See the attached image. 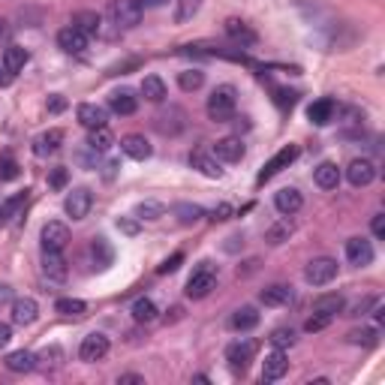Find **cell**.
Segmentation results:
<instances>
[{
    "mask_svg": "<svg viewBox=\"0 0 385 385\" xmlns=\"http://www.w3.org/2000/svg\"><path fill=\"white\" fill-rule=\"evenodd\" d=\"M235 106H238V91L232 85H220L214 87V94L208 97V118L223 124L235 114Z\"/></svg>",
    "mask_w": 385,
    "mask_h": 385,
    "instance_id": "cell-1",
    "label": "cell"
},
{
    "mask_svg": "<svg viewBox=\"0 0 385 385\" xmlns=\"http://www.w3.org/2000/svg\"><path fill=\"white\" fill-rule=\"evenodd\" d=\"M109 18L112 24H118L121 31H130L142 21V6L136 0H112L109 4Z\"/></svg>",
    "mask_w": 385,
    "mask_h": 385,
    "instance_id": "cell-2",
    "label": "cell"
},
{
    "mask_svg": "<svg viewBox=\"0 0 385 385\" xmlns=\"http://www.w3.org/2000/svg\"><path fill=\"white\" fill-rule=\"evenodd\" d=\"M214 286H217V274H214V268H211L208 262H202L199 271H192V277L187 280V298H192V301L208 298Z\"/></svg>",
    "mask_w": 385,
    "mask_h": 385,
    "instance_id": "cell-3",
    "label": "cell"
},
{
    "mask_svg": "<svg viewBox=\"0 0 385 385\" xmlns=\"http://www.w3.org/2000/svg\"><path fill=\"white\" fill-rule=\"evenodd\" d=\"M337 277V262L328 259V256H319V259H310L304 268V280L310 286H325Z\"/></svg>",
    "mask_w": 385,
    "mask_h": 385,
    "instance_id": "cell-4",
    "label": "cell"
},
{
    "mask_svg": "<svg viewBox=\"0 0 385 385\" xmlns=\"http://www.w3.org/2000/svg\"><path fill=\"white\" fill-rule=\"evenodd\" d=\"M63 208H67V214L72 217V220H85V217L91 214V208H94V192L87 187L70 190L67 199H63Z\"/></svg>",
    "mask_w": 385,
    "mask_h": 385,
    "instance_id": "cell-5",
    "label": "cell"
},
{
    "mask_svg": "<svg viewBox=\"0 0 385 385\" xmlns=\"http://www.w3.org/2000/svg\"><path fill=\"white\" fill-rule=\"evenodd\" d=\"M295 160H298V145H286V148H280L271 160L265 163V169L259 172V184H265V181H271L274 175H280L286 169V166H292Z\"/></svg>",
    "mask_w": 385,
    "mask_h": 385,
    "instance_id": "cell-6",
    "label": "cell"
},
{
    "mask_svg": "<svg viewBox=\"0 0 385 385\" xmlns=\"http://www.w3.org/2000/svg\"><path fill=\"white\" fill-rule=\"evenodd\" d=\"M40 241H43V250H60L70 244V229L67 223H58V220H51L43 226V232H40Z\"/></svg>",
    "mask_w": 385,
    "mask_h": 385,
    "instance_id": "cell-7",
    "label": "cell"
},
{
    "mask_svg": "<svg viewBox=\"0 0 385 385\" xmlns=\"http://www.w3.org/2000/svg\"><path fill=\"white\" fill-rule=\"evenodd\" d=\"M346 262L355 268H364L374 262V244L367 238H349L346 241Z\"/></svg>",
    "mask_w": 385,
    "mask_h": 385,
    "instance_id": "cell-8",
    "label": "cell"
},
{
    "mask_svg": "<svg viewBox=\"0 0 385 385\" xmlns=\"http://www.w3.org/2000/svg\"><path fill=\"white\" fill-rule=\"evenodd\" d=\"M109 337L106 335H99V331H94V335H87L79 346V355H82V362H99V358H106L109 355Z\"/></svg>",
    "mask_w": 385,
    "mask_h": 385,
    "instance_id": "cell-9",
    "label": "cell"
},
{
    "mask_svg": "<svg viewBox=\"0 0 385 385\" xmlns=\"http://www.w3.org/2000/svg\"><path fill=\"white\" fill-rule=\"evenodd\" d=\"M253 355H256V343L253 340H238L232 343L226 349V362L232 370H247V364L253 362Z\"/></svg>",
    "mask_w": 385,
    "mask_h": 385,
    "instance_id": "cell-10",
    "label": "cell"
},
{
    "mask_svg": "<svg viewBox=\"0 0 385 385\" xmlns=\"http://www.w3.org/2000/svg\"><path fill=\"white\" fill-rule=\"evenodd\" d=\"M286 370H289V358H286L283 349H274L271 355H265V362H262V379H265V382L283 379Z\"/></svg>",
    "mask_w": 385,
    "mask_h": 385,
    "instance_id": "cell-11",
    "label": "cell"
},
{
    "mask_svg": "<svg viewBox=\"0 0 385 385\" xmlns=\"http://www.w3.org/2000/svg\"><path fill=\"white\" fill-rule=\"evenodd\" d=\"M75 118H79V124L87 126V130H97V126L109 124V112L97 106V102H82V106L75 109Z\"/></svg>",
    "mask_w": 385,
    "mask_h": 385,
    "instance_id": "cell-12",
    "label": "cell"
},
{
    "mask_svg": "<svg viewBox=\"0 0 385 385\" xmlns=\"http://www.w3.org/2000/svg\"><path fill=\"white\" fill-rule=\"evenodd\" d=\"M346 178H349L352 187H367V184H374V178H376V166L370 160H352L346 166Z\"/></svg>",
    "mask_w": 385,
    "mask_h": 385,
    "instance_id": "cell-13",
    "label": "cell"
},
{
    "mask_svg": "<svg viewBox=\"0 0 385 385\" xmlns=\"http://www.w3.org/2000/svg\"><path fill=\"white\" fill-rule=\"evenodd\" d=\"M187 114L181 112V109H169V112H163V114H157L153 118V124H157V130L163 133V136H178L187 126Z\"/></svg>",
    "mask_w": 385,
    "mask_h": 385,
    "instance_id": "cell-14",
    "label": "cell"
},
{
    "mask_svg": "<svg viewBox=\"0 0 385 385\" xmlns=\"http://www.w3.org/2000/svg\"><path fill=\"white\" fill-rule=\"evenodd\" d=\"M214 157L223 160V163H241V157H244V142H241L238 136H226V139H220V142L214 145Z\"/></svg>",
    "mask_w": 385,
    "mask_h": 385,
    "instance_id": "cell-15",
    "label": "cell"
},
{
    "mask_svg": "<svg viewBox=\"0 0 385 385\" xmlns=\"http://www.w3.org/2000/svg\"><path fill=\"white\" fill-rule=\"evenodd\" d=\"M40 316V304L33 298H16L12 301V322L16 325H33Z\"/></svg>",
    "mask_w": 385,
    "mask_h": 385,
    "instance_id": "cell-16",
    "label": "cell"
},
{
    "mask_svg": "<svg viewBox=\"0 0 385 385\" xmlns=\"http://www.w3.org/2000/svg\"><path fill=\"white\" fill-rule=\"evenodd\" d=\"M301 205H304V196L295 187H283L274 196V208L280 211V214H286V217H292V214H298L301 211Z\"/></svg>",
    "mask_w": 385,
    "mask_h": 385,
    "instance_id": "cell-17",
    "label": "cell"
},
{
    "mask_svg": "<svg viewBox=\"0 0 385 385\" xmlns=\"http://www.w3.org/2000/svg\"><path fill=\"white\" fill-rule=\"evenodd\" d=\"M58 45L67 51V55H82V51L87 48V36L79 31V28H63L60 33H58Z\"/></svg>",
    "mask_w": 385,
    "mask_h": 385,
    "instance_id": "cell-18",
    "label": "cell"
},
{
    "mask_svg": "<svg viewBox=\"0 0 385 385\" xmlns=\"http://www.w3.org/2000/svg\"><path fill=\"white\" fill-rule=\"evenodd\" d=\"M121 151H124L130 160H148L151 153H153V148L148 145V139L139 136V133L124 136V139H121Z\"/></svg>",
    "mask_w": 385,
    "mask_h": 385,
    "instance_id": "cell-19",
    "label": "cell"
},
{
    "mask_svg": "<svg viewBox=\"0 0 385 385\" xmlns=\"http://www.w3.org/2000/svg\"><path fill=\"white\" fill-rule=\"evenodd\" d=\"M43 274L48 280H67V259L60 250H43Z\"/></svg>",
    "mask_w": 385,
    "mask_h": 385,
    "instance_id": "cell-20",
    "label": "cell"
},
{
    "mask_svg": "<svg viewBox=\"0 0 385 385\" xmlns=\"http://www.w3.org/2000/svg\"><path fill=\"white\" fill-rule=\"evenodd\" d=\"M335 114H337V102L335 99H316L310 109H307V118H310L316 126H325V124H331L335 121Z\"/></svg>",
    "mask_w": 385,
    "mask_h": 385,
    "instance_id": "cell-21",
    "label": "cell"
},
{
    "mask_svg": "<svg viewBox=\"0 0 385 385\" xmlns=\"http://www.w3.org/2000/svg\"><path fill=\"white\" fill-rule=\"evenodd\" d=\"M313 181L316 187H322V190H337L340 184V169H337V163H319L316 169H313Z\"/></svg>",
    "mask_w": 385,
    "mask_h": 385,
    "instance_id": "cell-22",
    "label": "cell"
},
{
    "mask_svg": "<svg viewBox=\"0 0 385 385\" xmlns=\"http://www.w3.org/2000/svg\"><path fill=\"white\" fill-rule=\"evenodd\" d=\"M109 109L114 112V114H136V109H139V99H136V94L133 91H114L112 97H109Z\"/></svg>",
    "mask_w": 385,
    "mask_h": 385,
    "instance_id": "cell-23",
    "label": "cell"
},
{
    "mask_svg": "<svg viewBox=\"0 0 385 385\" xmlns=\"http://www.w3.org/2000/svg\"><path fill=\"white\" fill-rule=\"evenodd\" d=\"M190 166H192V169H199L205 178H220V175H223L220 160L211 157V153H202V151L190 153Z\"/></svg>",
    "mask_w": 385,
    "mask_h": 385,
    "instance_id": "cell-24",
    "label": "cell"
},
{
    "mask_svg": "<svg viewBox=\"0 0 385 385\" xmlns=\"http://www.w3.org/2000/svg\"><path fill=\"white\" fill-rule=\"evenodd\" d=\"M60 145H63V130H48L43 136H36L33 153H36V157H48V153H55Z\"/></svg>",
    "mask_w": 385,
    "mask_h": 385,
    "instance_id": "cell-25",
    "label": "cell"
},
{
    "mask_svg": "<svg viewBox=\"0 0 385 385\" xmlns=\"http://www.w3.org/2000/svg\"><path fill=\"white\" fill-rule=\"evenodd\" d=\"M226 33L232 36L238 45H256V33L250 31V24L241 18H226Z\"/></svg>",
    "mask_w": 385,
    "mask_h": 385,
    "instance_id": "cell-26",
    "label": "cell"
},
{
    "mask_svg": "<svg viewBox=\"0 0 385 385\" xmlns=\"http://www.w3.org/2000/svg\"><path fill=\"white\" fill-rule=\"evenodd\" d=\"M24 202H28V192H16V196H9L4 205H0V229L16 220V217L21 214V208H24Z\"/></svg>",
    "mask_w": 385,
    "mask_h": 385,
    "instance_id": "cell-27",
    "label": "cell"
},
{
    "mask_svg": "<svg viewBox=\"0 0 385 385\" xmlns=\"http://www.w3.org/2000/svg\"><path fill=\"white\" fill-rule=\"evenodd\" d=\"M6 367L12 370V374H31V370H36V355L28 352V349L9 352L6 355Z\"/></svg>",
    "mask_w": 385,
    "mask_h": 385,
    "instance_id": "cell-28",
    "label": "cell"
},
{
    "mask_svg": "<svg viewBox=\"0 0 385 385\" xmlns=\"http://www.w3.org/2000/svg\"><path fill=\"white\" fill-rule=\"evenodd\" d=\"M31 60L28 55V48H21V45H6L4 48V70L16 75L18 70H24V63Z\"/></svg>",
    "mask_w": 385,
    "mask_h": 385,
    "instance_id": "cell-29",
    "label": "cell"
},
{
    "mask_svg": "<svg viewBox=\"0 0 385 385\" xmlns=\"http://www.w3.org/2000/svg\"><path fill=\"white\" fill-rule=\"evenodd\" d=\"M343 307H346V301H343V295H337V292L319 295V298L313 301V310H316V313H325V316H331V319H335L337 313H343Z\"/></svg>",
    "mask_w": 385,
    "mask_h": 385,
    "instance_id": "cell-30",
    "label": "cell"
},
{
    "mask_svg": "<svg viewBox=\"0 0 385 385\" xmlns=\"http://www.w3.org/2000/svg\"><path fill=\"white\" fill-rule=\"evenodd\" d=\"M289 301H292V286H286V283H274V286L262 289V304H268V307H283Z\"/></svg>",
    "mask_w": 385,
    "mask_h": 385,
    "instance_id": "cell-31",
    "label": "cell"
},
{
    "mask_svg": "<svg viewBox=\"0 0 385 385\" xmlns=\"http://www.w3.org/2000/svg\"><path fill=\"white\" fill-rule=\"evenodd\" d=\"M112 145H114V136L109 126H97V130H91V136H87V148L94 153H106Z\"/></svg>",
    "mask_w": 385,
    "mask_h": 385,
    "instance_id": "cell-32",
    "label": "cell"
},
{
    "mask_svg": "<svg viewBox=\"0 0 385 385\" xmlns=\"http://www.w3.org/2000/svg\"><path fill=\"white\" fill-rule=\"evenodd\" d=\"M259 325V313H256V307H238L232 313V328L235 331H250Z\"/></svg>",
    "mask_w": 385,
    "mask_h": 385,
    "instance_id": "cell-33",
    "label": "cell"
},
{
    "mask_svg": "<svg viewBox=\"0 0 385 385\" xmlns=\"http://www.w3.org/2000/svg\"><path fill=\"white\" fill-rule=\"evenodd\" d=\"M142 97H145L148 102H163V99H166V82L160 79V75H145Z\"/></svg>",
    "mask_w": 385,
    "mask_h": 385,
    "instance_id": "cell-34",
    "label": "cell"
},
{
    "mask_svg": "<svg viewBox=\"0 0 385 385\" xmlns=\"http://www.w3.org/2000/svg\"><path fill=\"white\" fill-rule=\"evenodd\" d=\"M99 16L97 12H91V9H85V12H75L72 16V28H79L85 36H91V33H97L99 31Z\"/></svg>",
    "mask_w": 385,
    "mask_h": 385,
    "instance_id": "cell-35",
    "label": "cell"
},
{
    "mask_svg": "<svg viewBox=\"0 0 385 385\" xmlns=\"http://www.w3.org/2000/svg\"><path fill=\"white\" fill-rule=\"evenodd\" d=\"M55 310L60 313V316H85L87 313V304L82 301V298H58V304H55Z\"/></svg>",
    "mask_w": 385,
    "mask_h": 385,
    "instance_id": "cell-36",
    "label": "cell"
},
{
    "mask_svg": "<svg viewBox=\"0 0 385 385\" xmlns=\"http://www.w3.org/2000/svg\"><path fill=\"white\" fill-rule=\"evenodd\" d=\"M157 304H153L151 298H139L136 304H133V319L136 322H153L157 319Z\"/></svg>",
    "mask_w": 385,
    "mask_h": 385,
    "instance_id": "cell-37",
    "label": "cell"
},
{
    "mask_svg": "<svg viewBox=\"0 0 385 385\" xmlns=\"http://www.w3.org/2000/svg\"><path fill=\"white\" fill-rule=\"evenodd\" d=\"M175 217L181 220L184 226H190V223H199L202 217H205V208H199V205H175Z\"/></svg>",
    "mask_w": 385,
    "mask_h": 385,
    "instance_id": "cell-38",
    "label": "cell"
},
{
    "mask_svg": "<svg viewBox=\"0 0 385 385\" xmlns=\"http://www.w3.org/2000/svg\"><path fill=\"white\" fill-rule=\"evenodd\" d=\"M178 85H181V91H199V87L205 85V72L199 70H187L178 75Z\"/></svg>",
    "mask_w": 385,
    "mask_h": 385,
    "instance_id": "cell-39",
    "label": "cell"
},
{
    "mask_svg": "<svg viewBox=\"0 0 385 385\" xmlns=\"http://www.w3.org/2000/svg\"><path fill=\"white\" fill-rule=\"evenodd\" d=\"M202 9V0H178V12H175V21L178 24H184V21H190L196 12Z\"/></svg>",
    "mask_w": 385,
    "mask_h": 385,
    "instance_id": "cell-40",
    "label": "cell"
},
{
    "mask_svg": "<svg viewBox=\"0 0 385 385\" xmlns=\"http://www.w3.org/2000/svg\"><path fill=\"white\" fill-rule=\"evenodd\" d=\"M376 328H355V331H349V343H355V346H376Z\"/></svg>",
    "mask_w": 385,
    "mask_h": 385,
    "instance_id": "cell-41",
    "label": "cell"
},
{
    "mask_svg": "<svg viewBox=\"0 0 385 385\" xmlns=\"http://www.w3.org/2000/svg\"><path fill=\"white\" fill-rule=\"evenodd\" d=\"M268 340L274 343V349H289V346L295 343V331L292 328H274Z\"/></svg>",
    "mask_w": 385,
    "mask_h": 385,
    "instance_id": "cell-42",
    "label": "cell"
},
{
    "mask_svg": "<svg viewBox=\"0 0 385 385\" xmlns=\"http://www.w3.org/2000/svg\"><path fill=\"white\" fill-rule=\"evenodd\" d=\"M60 349L58 346H51V349H45V352H40L36 355V367H45V370H55L58 364H60Z\"/></svg>",
    "mask_w": 385,
    "mask_h": 385,
    "instance_id": "cell-43",
    "label": "cell"
},
{
    "mask_svg": "<svg viewBox=\"0 0 385 385\" xmlns=\"http://www.w3.org/2000/svg\"><path fill=\"white\" fill-rule=\"evenodd\" d=\"M94 259H97L99 268L112 265V247L106 244V238H97V241H94Z\"/></svg>",
    "mask_w": 385,
    "mask_h": 385,
    "instance_id": "cell-44",
    "label": "cell"
},
{
    "mask_svg": "<svg viewBox=\"0 0 385 385\" xmlns=\"http://www.w3.org/2000/svg\"><path fill=\"white\" fill-rule=\"evenodd\" d=\"M163 211H166V208H163L160 202H142V205L136 208V214L142 217V220H160Z\"/></svg>",
    "mask_w": 385,
    "mask_h": 385,
    "instance_id": "cell-45",
    "label": "cell"
},
{
    "mask_svg": "<svg viewBox=\"0 0 385 385\" xmlns=\"http://www.w3.org/2000/svg\"><path fill=\"white\" fill-rule=\"evenodd\" d=\"M21 175V169H18V163L12 160V157H4L0 160V181H16V178Z\"/></svg>",
    "mask_w": 385,
    "mask_h": 385,
    "instance_id": "cell-46",
    "label": "cell"
},
{
    "mask_svg": "<svg viewBox=\"0 0 385 385\" xmlns=\"http://www.w3.org/2000/svg\"><path fill=\"white\" fill-rule=\"evenodd\" d=\"M328 322H331V316H325V313H313V316L304 322V331H307V335H316V331L328 328Z\"/></svg>",
    "mask_w": 385,
    "mask_h": 385,
    "instance_id": "cell-47",
    "label": "cell"
},
{
    "mask_svg": "<svg viewBox=\"0 0 385 385\" xmlns=\"http://www.w3.org/2000/svg\"><path fill=\"white\" fill-rule=\"evenodd\" d=\"M67 181H70V172L63 169V166H58V169H51V175H48V184L55 187V190H63V187H67Z\"/></svg>",
    "mask_w": 385,
    "mask_h": 385,
    "instance_id": "cell-48",
    "label": "cell"
},
{
    "mask_svg": "<svg viewBox=\"0 0 385 385\" xmlns=\"http://www.w3.org/2000/svg\"><path fill=\"white\" fill-rule=\"evenodd\" d=\"M181 262H184V253H172L169 259H166V262L157 268V274H169V271H178V268H181Z\"/></svg>",
    "mask_w": 385,
    "mask_h": 385,
    "instance_id": "cell-49",
    "label": "cell"
},
{
    "mask_svg": "<svg viewBox=\"0 0 385 385\" xmlns=\"http://www.w3.org/2000/svg\"><path fill=\"white\" fill-rule=\"evenodd\" d=\"M292 235V226L289 223H280V226H274L271 232H268V241L271 244H283V238H289Z\"/></svg>",
    "mask_w": 385,
    "mask_h": 385,
    "instance_id": "cell-50",
    "label": "cell"
},
{
    "mask_svg": "<svg viewBox=\"0 0 385 385\" xmlns=\"http://www.w3.org/2000/svg\"><path fill=\"white\" fill-rule=\"evenodd\" d=\"M374 304H376V298H364V301H358V304H355V307H352V310L346 313V316H364V313H367Z\"/></svg>",
    "mask_w": 385,
    "mask_h": 385,
    "instance_id": "cell-51",
    "label": "cell"
},
{
    "mask_svg": "<svg viewBox=\"0 0 385 385\" xmlns=\"http://www.w3.org/2000/svg\"><path fill=\"white\" fill-rule=\"evenodd\" d=\"M45 106H48V112H55V114H58V112H63V109H67V99H63L60 94H51Z\"/></svg>",
    "mask_w": 385,
    "mask_h": 385,
    "instance_id": "cell-52",
    "label": "cell"
},
{
    "mask_svg": "<svg viewBox=\"0 0 385 385\" xmlns=\"http://www.w3.org/2000/svg\"><path fill=\"white\" fill-rule=\"evenodd\" d=\"M370 229H374V235H376V238H385V214H376V217H374V223H370Z\"/></svg>",
    "mask_w": 385,
    "mask_h": 385,
    "instance_id": "cell-53",
    "label": "cell"
},
{
    "mask_svg": "<svg viewBox=\"0 0 385 385\" xmlns=\"http://www.w3.org/2000/svg\"><path fill=\"white\" fill-rule=\"evenodd\" d=\"M9 340H12V325L0 322V349H6V346H9Z\"/></svg>",
    "mask_w": 385,
    "mask_h": 385,
    "instance_id": "cell-54",
    "label": "cell"
},
{
    "mask_svg": "<svg viewBox=\"0 0 385 385\" xmlns=\"http://www.w3.org/2000/svg\"><path fill=\"white\" fill-rule=\"evenodd\" d=\"M118 229H121V232H126V235H136V232H139V223H133V220H126V217H121V220H118Z\"/></svg>",
    "mask_w": 385,
    "mask_h": 385,
    "instance_id": "cell-55",
    "label": "cell"
},
{
    "mask_svg": "<svg viewBox=\"0 0 385 385\" xmlns=\"http://www.w3.org/2000/svg\"><path fill=\"white\" fill-rule=\"evenodd\" d=\"M118 382H121V385H145V376H139V374H124Z\"/></svg>",
    "mask_w": 385,
    "mask_h": 385,
    "instance_id": "cell-56",
    "label": "cell"
},
{
    "mask_svg": "<svg viewBox=\"0 0 385 385\" xmlns=\"http://www.w3.org/2000/svg\"><path fill=\"white\" fill-rule=\"evenodd\" d=\"M229 214H232V208H229V205H220V208L214 211V220H226Z\"/></svg>",
    "mask_w": 385,
    "mask_h": 385,
    "instance_id": "cell-57",
    "label": "cell"
},
{
    "mask_svg": "<svg viewBox=\"0 0 385 385\" xmlns=\"http://www.w3.org/2000/svg\"><path fill=\"white\" fill-rule=\"evenodd\" d=\"M136 4L145 9V6H166V4H169V0H136Z\"/></svg>",
    "mask_w": 385,
    "mask_h": 385,
    "instance_id": "cell-58",
    "label": "cell"
},
{
    "mask_svg": "<svg viewBox=\"0 0 385 385\" xmlns=\"http://www.w3.org/2000/svg\"><path fill=\"white\" fill-rule=\"evenodd\" d=\"M12 85V72H6L4 67H0V87H9Z\"/></svg>",
    "mask_w": 385,
    "mask_h": 385,
    "instance_id": "cell-59",
    "label": "cell"
},
{
    "mask_svg": "<svg viewBox=\"0 0 385 385\" xmlns=\"http://www.w3.org/2000/svg\"><path fill=\"white\" fill-rule=\"evenodd\" d=\"M12 298V289L9 286H0V304H6Z\"/></svg>",
    "mask_w": 385,
    "mask_h": 385,
    "instance_id": "cell-60",
    "label": "cell"
},
{
    "mask_svg": "<svg viewBox=\"0 0 385 385\" xmlns=\"http://www.w3.org/2000/svg\"><path fill=\"white\" fill-rule=\"evenodd\" d=\"M9 36V28H6V21H0V40H6Z\"/></svg>",
    "mask_w": 385,
    "mask_h": 385,
    "instance_id": "cell-61",
    "label": "cell"
}]
</instances>
